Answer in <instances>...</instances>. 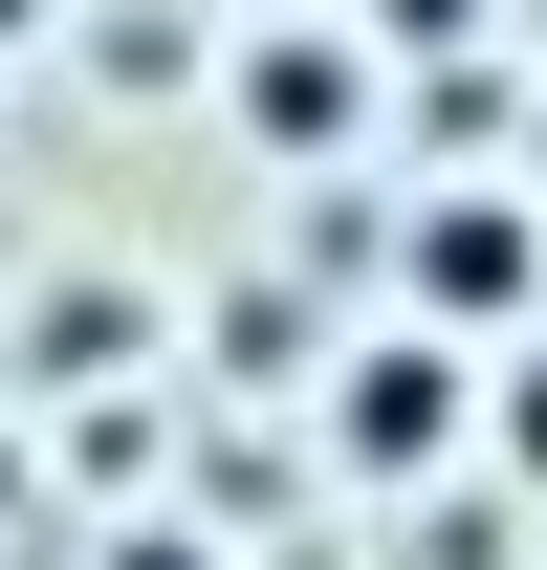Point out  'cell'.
Instances as JSON below:
<instances>
[{
	"label": "cell",
	"instance_id": "8",
	"mask_svg": "<svg viewBox=\"0 0 547 570\" xmlns=\"http://www.w3.org/2000/svg\"><path fill=\"white\" fill-rule=\"evenodd\" d=\"M44 22H67V0H0V45H44Z\"/></svg>",
	"mask_w": 547,
	"mask_h": 570
},
{
	"label": "cell",
	"instance_id": "2",
	"mask_svg": "<svg viewBox=\"0 0 547 570\" xmlns=\"http://www.w3.org/2000/svg\"><path fill=\"white\" fill-rule=\"evenodd\" d=\"M481 439V352H438V330H350V373H329V461L350 483H438Z\"/></svg>",
	"mask_w": 547,
	"mask_h": 570
},
{
	"label": "cell",
	"instance_id": "5",
	"mask_svg": "<svg viewBox=\"0 0 547 570\" xmlns=\"http://www.w3.org/2000/svg\"><path fill=\"white\" fill-rule=\"evenodd\" d=\"M481 417H504V461H526V483H547V352L504 373V395H481Z\"/></svg>",
	"mask_w": 547,
	"mask_h": 570
},
{
	"label": "cell",
	"instance_id": "3",
	"mask_svg": "<svg viewBox=\"0 0 547 570\" xmlns=\"http://www.w3.org/2000/svg\"><path fill=\"white\" fill-rule=\"evenodd\" d=\"M219 110H241L285 176H329V154L372 132V45H350V22H241V45H219Z\"/></svg>",
	"mask_w": 547,
	"mask_h": 570
},
{
	"label": "cell",
	"instance_id": "1",
	"mask_svg": "<svg viewBox=\"0 0 547 570\" xmlns=\"http://www.w3.org/2000/svg\"><path fill=\"white\" fill-rule=\"evenodd\" d=\"M526 307H547V219H526V198H481V176H460V198L395 219V330L481 352V330H526Z\"/></svg>",
	"mask_w": 547,
	"mask_h": 570
},
{
	"label": "cell",
	"instance_id": "4",
	"mask_svg": "<svg viewBox=\"0 0 547 570\" xmlns=\"http://www.w3.org/2000/svg\"><path fill=\"white\" fill-rule=\"evenodd\" d=\"M132 285H44V307H22V373H44V395H110V373H132Z\"/></svg>",
	"mask_w": 547,
	"mask_h": 570
},
{
	"label": "cell",
	"instance_id": "7",
	"mask_svg": "<svg viewBox=\"0 0 547 570\" xmlns=\"http://www.w3.org/2000/svg\"><path fill=\"white\" fill-rule=\"evenodd\" d=\"M110 570H219V549H198V527H110Z\"/></svg>",
	"mask_w": 547,
	"mask_h": 570
},
{
	"label": "cell",
	"instance_id": "6",
	"mask_svg": "<svg viewBox=\"0 0 547 570\" xmlns=\"http://www.w3.org/2000/svg\"><path fill=\"white\" fill-rule=\"evenodd\" d=\"M460 22H481V0H372V45H460Z\"/></svg>",
	"mask_w": 547,
	"mask_h": 570
},
{
	"label": "cell",
	"instance_id": "9",
	"mask_svg": "<svg viewBox=\"0 0 547 570\" xmlns=\"http://www.w3.org/2000/svg\"><path fill=\"white\" fill-rule=\"evenodd\" d=\"M241 22H307V0H241Z\"/></svg>",
	"mask_w": 547,
	"mask_h": 570
}]
</instances>
